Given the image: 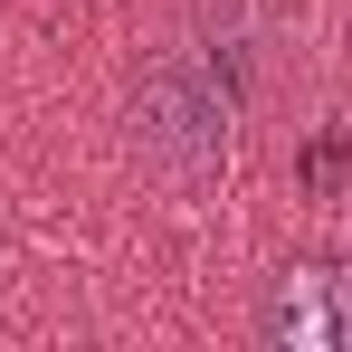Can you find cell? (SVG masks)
Masks as SVG:
<instances>
[{"instance_id":"6da1fadb","label":"cell","mask_w":352,"mask_h":352,"mask_svg":"<svg viewBox=\"0 0 352 352\" xmlns=\"http://www.w3.org/2000/svg\"><path fill=\"white\" fill-rule=\"evenodd\" d=\"M124 124H133V153H143L153 172L200 181V172H219V162H229L238 86H229L210 58H190V48H162V58L133 76V105H124Z\"/></svg>"},{"instance_id":"3957f363","label":"cell","mask_w":352,"mask_h":352,"mask_svg":"<svg viewBox=\"0 0 352 352\" xmlns=\"http://www.w3.org/2000/svg\"><path fill=\"white\" fill-rule=\"evenodd\" d=\"M305 181H314V190H343V181H352V143H343V133H324V143L305 153Z\"/></svg>"},{"instance_id":"7a4b0ae2","label":"cell","mask_w":352,"mask_h":352,"mask_svg":"<svg viewBox=\"0 0 352 352\" xmlns=\"http://www.w3.org/2000/svg\"><path fill=\"white\" fill-rule=\"evenodd\" d=\"M257 343L267 352H352V257L343 248H295L257 286Z\"/></svg>"}]
</instances>
